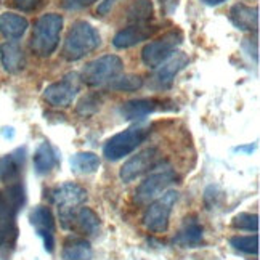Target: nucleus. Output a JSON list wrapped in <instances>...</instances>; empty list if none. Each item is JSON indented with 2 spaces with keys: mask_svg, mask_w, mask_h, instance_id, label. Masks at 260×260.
Masks as SVG:
<instances>
[{
  "mask_svg": "<svg viewBox=\"0 0 260 260\" xmlns=\"http://www.w3.org/2000/svg\"><path fill=\"white\" fill-rule=\"evenodd\" d=\"M102 45V36L87 21H76L68 31L63 44V58L68 61H79Z\"/></svg>",
  "mask_w": 260,
  "mask_h": 260,
  "instance_id": "f257e3e1",
  "label": "nucleus"
},
{
  "mask_svg": "<svg viewBox=\"0 0 260 260\" xmlns=\"http://www.w3.org/2000/svg\"><path fill=\"white\" fill-rule=\"evenodd\" d=\"M63 23V16L58 13H47L37 19L31 36V50L34 55L48 58L55 53L59 44Z\"/></svg>",
  "mask_w": 260,
  "mask_h": 260,
  "instance_id": "f03ea898",
  "label": "nucleus"
},
{
  "mask_svg": "<svg viewBox=\"0 0 260 260\" xmlns=\"http://www.w3.org/2000/svg\"><path fill=\"white\" fill-rule=\"evenodd\" d=\"M151 134V128L145 125H134L125 128L124 132H119L108 140L103 146V156L108 161H119L124 159L130 153L142 145L148 135Z\"/></svg>",
  "mask_w": 260,
  "mask_h": 260,
  "instance_id": "7ed1b4c3",
  "label": "nucleus"
},
{
  "mask_svg": "<svg viewBox=\"0 0 260 260\" xmlns=\"http://www.w3.org/2000/svg\"><path fill=\"white\" fill-rule=\"evenodd\" d=\"M124 73V61L117 55H105L85 64L81 81L88 87H106Z\"/></svg>",
  "mask_w": 260,
  "mask_h": 260,
  "instance_id": "20e7f679",
  "label": "nucleus"
},
{
  "mask_svg": "<svg viewBox=\"0 0 260 260\" xmlns=\"http://www.w3.org/2000/svg\"><path fill=\"white\" fill-rule=\"evenodd\" d=\"M52 199L58 207L61 225L69 230L74 226V215L79 206H82L87 201V191L81 185L66 182L53 189Z\"/></svg>",
  "mask_w": 260,
  "mask_h": 260,
  "instance_id": "39448f33",
  "label": "nucleus"
},
{
  "mask_svg": "<svg viewBox=\"0 0 260 260\" xmlns=\"http://www.w3.org/2000/svg\"><path fill=\"white\" fill-rule=\"evenodd\" d=\"M183 44V34L182 31H171L161 36L156 41L149 42L142 50V59L143 64L149 69H156L164 61L171 58L178 47Z\"/></svg>",
  "mask_w": 260,
  "mask_h": 260,
  "instance_id": "423d86ee",
  "label": "nucleus"
},
{
  "mask_svg": "<svg viewBox=\"0 0 260 260\" xmlns=\"http://www.w3.org/2000/svg\"><path fill=\"white\" fill-rule=\"evenodd\" d=\"M178 201V191L169 189L164 194L156 198L154 201L148 206L143 214L145 226L153 233H166L169 228V218H171L172 209Z\"/></svg>",
  "mask_w": 260,
  "mask_h": 260,
  "instance_id": "0eeeda50",
  "label": "nucleus"
},
{
  "mask_svg": "<svg viewBox=\"0 0 260 260\" xmlns=\"http://www.w3.org/2000/svg\"><path fill=\"white\" fill-rule=\"evenodd\" d=\"M177 182V174L171 167L162 169L159 172H153L146 177L135 189V201L138 204H148L154 201L162 193L167 191V188Z\"/></svg>",
  "mask_w": 260,
  "mask_h": 260,
  "instance_id": "6e6552de",
  "label": "nucleus"
},
{
  "mask_svg": "<svg viewBox=\"0 0 260 260\" xmlns=\"http://www.w3.org/2000/svg\"><path fill=\"white\" fill-rule=\"evenodd\" d=\"M81 76L77 73L66 74L61 81L50 84L44 90V100L55 108H68L81 90Z\"/></svg>",
  "mask_w": 260,
  "mask_h": 260,
  "instance_id": "1a4fd4ad",
  "label": "nucleus"
},
{
  "mask_svg": "<svg viewBox=\"0 0 260 260\" xmlns=\"http://www.w3.org/2000/svg\"><path fill=\"white\" fill-rule=\"evenodd\" d=\"M159 156H161V154H159L157 148L143 149V151H140L130 159H127V161L124 162V166L121 167L119 177H121V180L124 183L134 182V180H137L138 177H142L148 171H153V169L157 166Z\"/></svg>",
  "mask_w": 260,
  "mask_h": 260,
  "instance_id": "9d476101",
  "label": "nucleus"
},
{
  "mask_svg": "<svg viewBox=\"0 0 260 260\" xmlns=\"http://www.w3.org/2000/svg\"><path fill=\"white\" fill-rule=\"evenodd\" d=\"M29 220L36 233L44 239L45 251L52 254L55 251V218L52 211L45 206H37L29 214Z\"/></svg>",
  "mask_w": 260,
  "mask_h": 260,
  "instance_id": "9b49d317",
  "label": "nucleus"
},
{
  "mask_svg": "<svg viewBox=\"0 0 260 260\" xmlns=\"http://www.w3.org/2000/svg\"><path fill=\"white\" fill-rule=\"evenodd\" d=\"M189 64V58L186 53L183 52H175L171 58L164 61L159 69L156 71V74L153 76V87L157 90H167L171 88L175 77L180 71Z\"/></svg>",
  "mask_w": 260,
  "mask_h": 260,
  "instance_id": "f8f14e48",
  "label": "nucleus"
},
{
  "mask_svg": "<svg viewBox=\"0 0 260 260\" xmlns=\"http://www.w3.org/2000/svg\"><path fill=\"white\" fill-rule=\"evenodd\" d=\"M157 31L156 26H149L146 24H132L128 27L121 29L114 37H113V45L119 50L130 48L140 42L146 41V39L151 37Z\"/></svg>",
  "mask_w": 260,
  "mask_h": 260,
  "instance_id": "ddd939ff",
  "label": "nucleus"
},
{
  "mask_svg": "<svg viewBox=\"0 0 260 260\" xmlns=\"http://www.w3.org/2000/svg\"><path fill=\"white\" fill-rule=\"evenodd\" d=\"M230 21L243 32L258 31V8L244 4H236L230 10Z\"/></svg>",
  "mask_w": 260,
  "mask_h": 260,
  "instance_id": "4468645a",
  "label": "nucleus"
},
{
  "mask_svg": "<svg viewBox=\"0 0 260 260\" xmlns=\"http://www.w3.org/2000/svg\"><path fill=\"white\" fill-rule=\"evenodd\" d=\"M0 61L7 73L18 74L26 68V56L23 48L16 42H5L0 45Z\"/></svg>",
  "mask_w": 260,
  "mask_h": 260,
  "instance_id": "2eb2a0df",
  "label": "nucleus"
},
{
  "mask_svg": "<svg viewBox=\"0 0 260 260\" xmlns=\"http://www.w3.org/2000/svg\"><path fill=\"white\" fill-rule=\"evenodd\" d=\"M159 109V102L149 98L142 100H132V102L122 103L119 108V113L125 119V121H142L146 116L156 113Z\"/></svg>",
  "mask_w": 260,
  "mask_h": 260,
  "instance_id": "dca6fc26",
  "label": "nucleus"
},
{
  "mask_svg": "<svg viewBox=\"0 0 260 260\" xmlns=\"http://www.w3.org/2000/svg\"><path fill=\"white\" fill-rule=\"evenodd\" d=\"M29 27V21L21 16L12 12H7L0 15V34L10 41H18L21 39Z\"/></svg>",
  "mask_w": 260,
  "mask_h": 260,
  "instance_id": "f3484780",
  "label": "nucleus"
},
{
  "mask_svg": "<svg viewBox=\"0 0 260 260\" xmlns=\"http://www.w3.org/2000/svg\"><path fill=\"white\" fill-rule=\"evenodd\" d=\"M58 164H59L58 151L48 142H44L37 146L34 153V169L39 175L50 174Z\"/></svg>",
  "mask_w": 260,
  "mask_h": 260,
  "instance_id": "a211bd4d",
  "label": "nucleus"
},
{
  "mask_svg": "<svg viewBox=\"0 0 260 260\" xmlns=\"http://www.w3.org/2000/svg\"><path fill=\"white\" fill-rule=\"evenodd\" d=\"M23 164H24V148H19L12 154L0 157V180L2 182H13L19 175Z\"/></svg>",
  "mask_w": 260,
  "mask_h": 260,
  "instance_id": "6ab92c4d",
  "label": "nucleus"
},
{
  "mask_svg": "<svg viewBox=\"0 0 260 260\" xmlns=\"http://www.w3.org/2000/svg\"><path fill=\"white\" fill-rule=\"evenodd\" d=\"M154 15L151 0H134L127 8V21L132 24H146Z\"/></svg>",
  "mask_w": 260,
  "mask_h": 260,
  "instance_id": "aec40b11",
  "label": "nucleus"
},
{
  "mask_svg": "<svg viewBox=\"0 0 260 260\" xmlns=\"http://www.w3.org/2000/svg\"><path fill=\"white\" fill-rule=\"evenodd\" d=\"M98 167H100V157L95 153L82 151V153H76L71 157V169L79 175L95 174L98 171Z\"/></svg>",
  "mask_w": 260,
  "mask_h": 260,
  "instance_id": "412c9836",
  "label": "nucleus"
},
{
  "mask_svg": "<svg viewBox=\"0 0 260 260\" xmlns=\"http://www.w3.org/2000/svg\"><path fill=\"white\" fill-rule=\"evenodd\" d=\"M203 226L194 220L186 222L175 238V243L183 247H196L203 243Z\"/></svg>",
  "mask_w": 260,
  "mask_h": 260,
  "instance_id": "4be33fe9",
  "label": "nucleus"
},
{
  "mask_svg": "<svg viewBox=\"0 0 260 260\" xmlns=\"http://www.w3.org/2000/svg\"><path fill=\"white\" fill-rule=\"evenodd\" d=\"M63 260H92V246L85 239H73L63 247Z\"/></svg>",
  "mask_w": 260,
  "mask_h": 260,
  "instance_id": "5701e85b",
  "label": "nucleus"
},
{
  "mask_svg": "<svg viewBox=\"0 0 260 260\" xmlns=\"http://www.w3.org/2000/svg\"><path fill=\"white\" fill-rule=\"evenodd\" d=\"M74 225L87 235H95L100 230V217L90 207H79L74 215Z\"/></svg>",
  "mask_w": 260,
  "mask_h": 260,
  "instance_id": "b1692460",
  "label": "nucleus"
},
{
  "mask_svg": "<svg viewBox=\"0 0 260 260\" xmlns=\"http://www.w3.org/2000/svg\"><path fill=\"white\" fill-rule=\"evenodd\" d=\"M142 87H143V79L137 74H121L106 85L108 90H113V92H125V93L137 92V90H140Z\"/></svg>",
  "mask_w": 260,
  "mask_h": 260,
  "instance_id": "393cba45",
  "label": "nucleus"
},
{
  "mask_svg": "<svg viewBox=\"0 0 260 260\" xmlns=\"http://www.w3.org/2000/svg\"><path fill=\"white\" fill-rule=\"evenodd\" d=\"M230 244H232L236 251L257 255L258 254V235H249V236H232L230 238Z\"/></svg>",
  "mask_w": 260,
  "mask_h": 260,
  "instance_id": "a878e982",
  "label": "nucleus"
},
{
  "mask_svg": "<svg viewBox=\"0 0 260 260\" xmlns=\"http://www.w3.org/2000/svg\"><path fill=\"white\" fill-rule=\"evenodd\" d=\"M103 105V98L100 93H88L85 96H82L81 100H79L77 103V108H76V113L81 114L84 117H88L95 114L100 108H102Z\"/></svg>",
  "mask_w": 260,
  "mask_h": 260,
  "instance_id": "bb28decb",
  "label": "nucleus"
},
{
  "mask_svg": "<svg viewBox=\"0 0 260 260\" xmlns=\"http://www.w3.org/2000/svg\"><path fill=\"white\" fill-rule=\"evenodd\" d=\"M232 226L236 230H246V232L257 233L258 232V215L249 214V212H241L232 220Z\"/></svg>",
  "mask_w": 260,
  "mask_h": 260,
  "instance_id": "cd10ccee",
  "label": "nucleus"
},
{
  "mask_svg": "<svg viewBox=\"0 0 260 260\" xmlns=\"http://www.w3.org/2000/svg\"><path fill=\"white\" fill-rule=\"evenodd\" d=\"M223 191L220 189L218 186L215 185H211V186H207L206 189V193H204V203L207 206V209H215L218 207L220 204H222L223 201Z\"/></svg>",
  "mask_w": 260,
  "mask_h": 260,
  "instance_id": "c85d7f7f",
  "label": "nucleus"
},
{
  "mask_svg": "<svg viewBox=\"0 0 260 260\" xmlns=\"http://www.w3.org/2000/svg\"><path fill=\"white\" fill-rule=\"evenodd\" d=\"M16 233V230H15V225L12 222V218L8 220V222H2L0 223V247H2L12 235Z\"/></svg>",
  "mask_w": 260,
  "mask_h": 260,
  "instance_id": "c756f323",
  "label": "nucleus"
},
{
  "mask_svg": "<svg viewBox=\"0 0 260 260\" xmlns=\"http://www.w3.org/2000/svg\"><path fill=\"white\" fill-rule=\"evenodd\" d=\"M13 5L21 12H34L42 5V0H13Z\"/></svg>",
  "mask_w": 260,
  "mask_h": 260,
  "instance_id": "7c9ffc66",
  "label": "nucleus"
},
{
  "mask_svg": "<svg viewBox=\"0 0 260 260\" xmlns=\"http://www.w3.org/2000/svg\"><path fill=\"white\" fill-rule=\"evenodd\" d=\"M95 2L96 0H61V5L66 10H81V8L90 7Z\"/></svg>",
  "mask_w": 260,
  "mask_h": 260,
  "instance_id": "2f4dec72",
  "label": "nucleus"
},
{
  "mask_svg": "<svg viewBox=\"0 0 260 260\" xmlns=\"http://www.w3.org/2000/svg\"><path fill=\"white\" fill-rule=\"evenodd\" d=\"M119 2V0H103V2H100L98 8H96V13L100 16H106L109 12L113 10V7Z\"/></svg>",
  "mask_w": 260,
  "mask_h": 260,
  "instance_id": "473e14b6",
  "label": "nucleus"
},
{
  "mask_svg": "<svg viewBox=\"0 0 260 260\" xmlns=\"http://www.w3.org/2000/svg\"><path fill=\"white\" fill-rule=\"evenodd\" d=\"M243 48L244 50H247V55L249 56H254V61L257 63L258 61V48H257V42L254 44V47H252V41L251 39H246V41L243 42Z\"/></svg>",
  "mask_w": 260,
  "mask_h": 260,
  "instance_id": "72a5a7b5",
  "label": "nucleus"
},
{
  "mask_svg": "<svg viewBox=\"0 0 260 260\" xmlns=\"http://www.w3.org/2000/svg\"><path fill=\"white\" fill-rule=\"evenodd\" d=\"M159 2H161V8L166 15H172L177 10L180 0H159Z\"/></svg>",
  "mask_w": 260,
  "mask_h": 260,
  "instance_id": "f704fd0d",
  "label": "nucleus"
},
{
  "mask_svg": "<svg viewBox=\"0 0 260 260\" xmlns=\"http://www.w3.org/2000/svg\"><path fill=\"white\" fill-rule=\"evenodd\" d=\"M8 214H10V212H8L7 203L4 201V199H0V223L4 222V220H5V217H7ZM10 215H12V214H10ZM12 217H13V215H12Z\"/></svg>",
  "mask_w": 260,
  "mask_h": 260,
  "instance_id": "c9c22d12",
  "label": "nucleus"
},
{
  "mask_svg": "<svg viewBox=\"0 0 260 260\" xmlns=\"http://www.w3.org/2000/svg\"><path fill=\"white\" fill-rule=\"evenodd\" d=\"M201 2L209 5V7H218V5H222L223 2H226V0H201Z\"/></svg>",
  "mask_w": 260,
  "mask_h": 260,
  "instance_id": "e433bc0d",
  "label": "nucleus"
},
{
  "mask_svg": "<svg viewBox=\"0 0 260 260\" xmlns=\"http://www.w3.org/2000/svg\"><path fill=\"white\" fill-rule=\"evenodd\" d=\"M254 148H255V145H249V146H238V148H235V151H247V153H251V151H254Z\"/></svg>",
  "mask_w": 260,
  "mask_h": 260,
  "instance_id": "4c0bfd02",
  "label": "nucleus"
}]
</instances>
